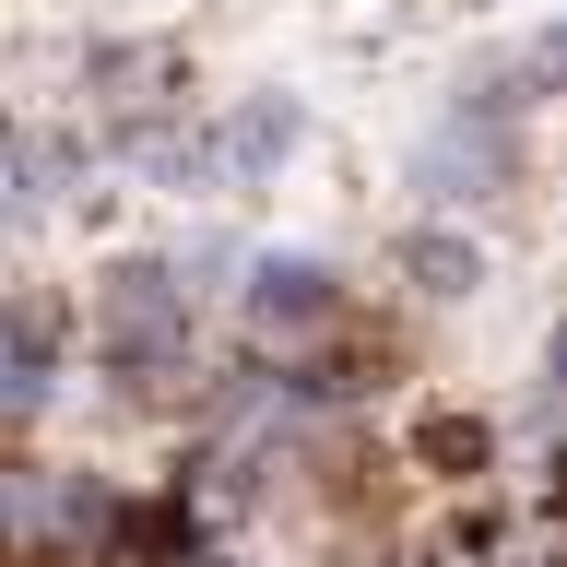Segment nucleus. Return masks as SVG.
<instances>
[{"instance_id": "f257e3e1", "label": "nucleus", "mask_w": 567, "mask_h": 567, "mask_svg": "<svg viewBox=\"0 0 567 567\" xmlns=\"http://www.w3.org/2000/svg\"><path fill=\"white\" fill-rule=\"evenodd\" d=\"M189 343V272L177 260H118L106 272V367L118 379H166Z\"/></svg>"}, {"instance_id": "f03ea898", "label": "nucleus", "mask_w": 567, "mask_h": 567, "mask_svg": "<svg viewBox=\"0 0 567 567\" xmlns=\"http://www.w3.org/2000/svg\"><path fill=\"white\" fill-rule=\"evenodd\" d=\"M296 142H308V106L296 95H237L202 142H189V189H260Z\"/></svg>"}, {"instance_id": "7ed1b4c3", "label": "nucleus", "mask_w": 567, "mask_h": 567, "mask_svg": "<svg viewBox=\"0 0 567 567\" xmlns=\"http://www.w3.org/2000/svg\"><path fill=\"white\" fill-rule=\"evenodd\" d=\"M496 177H508V118H496V95H461L450 118L414 142V189L425 202H485Z\"/></svg>"}, {"instance_id": "20e7f679", "label": "nucleus", "mask_w": 567, "mask_h": 567, "mask_svg": "<svg viewBox=\"0 0 567 567\" xmlns=\"http://www.w3.org/2000/svg\"><path fill=\"white\" fill-rule=\"evenodd\" d=\"M237 319L260 331V343H296V331H319V319H331V260H308V248H272V260H248Z\"/></svg>"}, {"instance_id": "39448f33", "label": "nucleus", "mask_w": 567, "mask_h": 567, "mask_svg": "<svg viewBox=\"0 0 567 567\" xmlns=\"http://www.w3.org/2000/svg\"><path fill=\"white\" fill-rule=\"evenodd\" d=\"M48 390H60V319H48V296H12L0 308V425L48 414Z\"/></svg>"}, {"instance_id": "423d86ee", "label": "nucleus", "mask_w": 567, "mask_h": 567, "mask_svg": "<svg viewBox=\"0 0 567 567\" xmlns=\"http://www.w3.org/2000/svg\"><path fill=\"white\" fill-rule=\"evenodd\" d=\"M414 284H425V296H473V284H485V260H473L461 237H414Z\"/></svg>"}, {"instance_id": "0eeeda50", "label": "nucleus", "mask_w": 567, "mask_h": 567, "mask_svg": "<svg viewBox=\"0 0 567 567\" xmlns=\"http://www.w3.org/2000/svg\"><path fill=\"white\" fill-rule=\"evenodd\" d=\"M520 83H556V95H567V35H532V48H520Z\"/></svg>"}, {"instance_id": "6e6552de", "label": "nucleus", "mask_w": 567, "mask_h": 567, "mask_svg": "<svg viewBox=\"0 0 567 567\" xmlns=\"http://www.w3.org/2000/svg\"><path fill=\"white\" fill-rule=\"evenodd\" d=\"M544 367H556V390H567V319H556V354H544Z\"/></svg>"}]
</instances>
